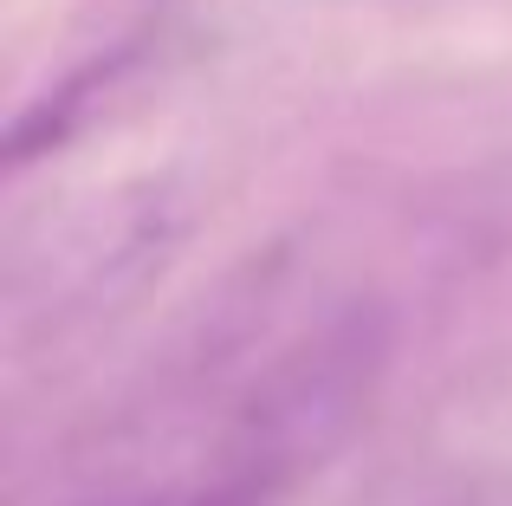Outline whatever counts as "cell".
<instances>
[{
    "label": "cell",
    "instance_id": "7a4b0ae2",
    "mask_svg": "<svg viewBox=\"0 0 512 506\" xmlns=\"http://www.w3.org/2000/svg\"><path fill=\"white\" fill-rule=\"evenodd\" d=\"M130 65H137V46H117V52H104V59H85L72 78H59L46 98H33L20 117H13V130H7V169L39 163V156H52L72 130H85Z\"/></svg>",
    "mask_w": 512,
    "mask_h": 506
},
{
    "label": "cell",
    "instance_id": "3957f363",
    "mask_svg": "<svg viewBox=\"0 0 512 506\" xmlns=\"http://www.w3.org/2000/svg\"><path fill=\"white\" fill-rule=\"evenodd\" d=\"M78 506H273L247 487H227L214 474L201 481H175V487H130V494H104V500H78Z\"/></svg>",
    "mask_w": 512,
    "mask_h": 506
},
{
    "label": "cell",
    "instance_id": "6da1fadb",
    "mask_svg": "<svg viewBox=\"0 0 512 506\" xmlns=\"http://www.w3.org/2000/svg\"><path fill=\"white\" fill-rule=\"evenodd\" d=\"M383 364L389 318L376 305H350V312L325 318L247 390L208 474L279 506L305 474L325 468L350 442V429L363 422L376 383H383Z\"/></svg>",
    "mask_w": 512,
    "mask_h": 506
}]
</instances>
